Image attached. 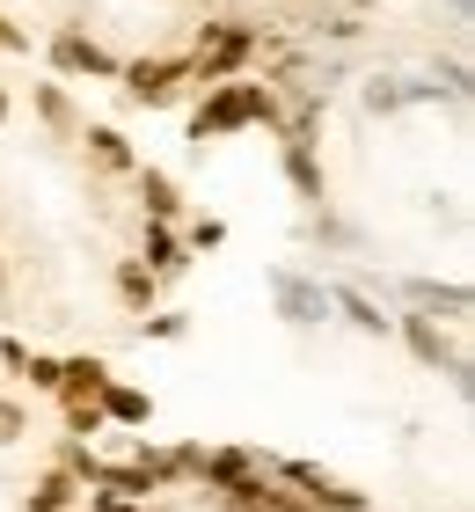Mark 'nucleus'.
Returning <instances> with one entry per match:
<instances>
[{"instance_id":"1","label":"nucleus","mask_w":475,"mask_h":512,"mask_svg":"<svg viewBox=\"0 0 475 512\" xmlns=\"http://www.w3.org/2000/svg\"><path fill=\"white\" fill-rule=\"evenodd\" d=\"M256 125H264L271 139L285 132V96H278V88L271 81H256V74H234V81H212L205 88V96L198 103H190V147H212V139H234V132H256Z\"/></svg>"},{"instance_id":"2","label":"nucleus","mask_w":475,"mask_h":512,"mask_svg":"<svg viewBox=\"0 0 475 512\" xmlns=\"http://www.w3.org/2000/svg\"><path fill=\"white\" fill-rule=\"evenodd\" d=\"M264 52V30L256 22H198V37H190V81L212 88V81H234V74H249V59Z\"/></svg>"},{"instance_id":"3","label":"nucleus","mask_w":475,"mask_h":512,"mask_svg":"<svg viewBox=\"0 0 475 512\" xmlns=\"http://www.w3.org/2000/svg\"><path fill=\"white\" fill-rule=\"evenodd\" d=\"M190 88H198V81H190L183 52H139V59L117 66V96H125L132 110H176Z\"/></svg>"},{"instance_id":"4","label":"nucleus","mask_w":475,"mask_h":512,"mask_svg":"<svg viewBox=\"0 0 475 512\" xmlns=\"http://www.w3.org/2000/svg\"><path fill=\"white\" fill-rule=\"evenodd\" d=\"M264 469L278 483H293V491L307 498V512H373V491L344 483L337 469H322V461H264Z\"/></svg>"},{"instance_id":"5","label":"nucleus","mask_w":475,"mask_h":512,"mask_svg":"<svg viewBox=\"0 0 475 512\" xmlns=\"http://www.w3.org/2000/svg\"><path fill=\"white\" fill-rule=\"evenodd\" d=\"M44 59H52L59 81H117V66H125L103 37H88L81 22H59V30L44 37Z\"/></svg>"},{"instance_id":"6","label":"nucleus","mask_w":475,"mask_h":512,"mask_svg":"<svg viewBox=\"0 0 475 512\" xmlns=\"http://www.w3.org/2000/svg\"><path fill=\"white\" fill-rule=\"evenodd\" d=\"M395 337L410 344V352L432 366V374H446V381L468 395V344H461V330H439L432 315H417V308H410V315H395Z\"/></svg>"},{"instance_id":"7","label":"nucleus","mask_w":475,"mask_h":512,"mask_svg":"<svg viewBox=\"0 0 475 512\" xmlns=\"http://www.w3.org/2000/svg\"><path fill=\"white\" fill-rule=\"evenodd\" d=\"M271 308L293 322V330H322L329 322V286L322 278H300V271H271Z\"/></svg>"},{"instance_id":"8","label":"nucleus","mask_w":475,"mask_h":512,"mask_svg":"<svg viewBox=\"0 0 475 512\" xmlns=\"http://www.w3.org/2000/svg\"><path fill=\"white\" fill-rule=\"evenodd\" d=\"M402 300H410L417 315H432V322H446V330H468L475 322V293L461 286V278H410V286H402Z\"/></svg>"},{"instance_id":"9","label":"nucleus","mask_w":475,"mask_h":512,"mask_svg":"<svg viewBox=\"0 0 475 512\" xmlns=\"http://www.w3.org/2000/svg\"><path fill=\"white\" fill-rule=\"evenodd\" d=\"M212 505H220V512H307V498L293 491V483H278L271 469H249L234 491H220Z\"/></svg>"},{"instance_id":"10","label":"nucleus","mask_w":475,"mask_h":512,"mask_svg":"<svg viewBox=\"0 0 475 512\" xmlns=\"http://www.w3.org/2000/svg\"><path fill=\"white\" fill-rule=\"evenodd\" d=\"M278 169H285V183H293V198L307 213L329 205V169H322V154L307 147V139H278Z\"/></svg>"},{"instance_id":"11","label":"nucleus","mask_w":475,"mask_h":512,"mask_svg":"<svg viewBox=\"0 0 475 512\" xmlns=\"http://www.w3.org/2000/svg\"><path fill=\"white\" fill-rule=\"evenodd\" d=\"M125 183H132V198H139V220H169V227H176V220L190 213V205H183V183H176L169 169H154V161H139Z\"/></svg>"},{"instance_id":"12","label":"nucleus","mask_w":475,"mask_h":512,"mask_svg":"<svg viewBox=\"0 0 475 512\" xmlns=\"http://www.w3.org/2000/svg\"><path fill=\"white\" fill-rule=\"evenodd\" d=\"M95 410H103V425L110 432H147L154 425V388H139L125 374H110V388L95 395Z\"/></svg>"},{"instance_id":"13","label":"nucleus","mask_w":475,"mask_h":512,"mask_svg":"<svg viewBox=\"0 0 475 512\" xmlns=\"http://www.w3.org/2000/svg\"><path fill=\"white\" fill-rule=\"evenodd\" d=\"M139 264H147L161 286H169V278H183L190 264H198V256L183 249V235H176L169 220H139Z\"/></svg>"},{"instance_id":"14","label":"nucleus","mask_w":475,"mask_h":512,"mask_svg":"<svg viewBox=\"0 0 475 512\" xmlns=\"http://www.w3.org/2000/svg\"><path fill=\"white\" fill-rule=\"evenodd\" d=\"M74 139H81V161H88L95 176H132V169H139V147H132L117 125H81Z\"/></svg>"},{"instance_id":"15","label":"nucleus","mask_w":475,"mask_h":512,"mask_svg":"<svg viewBox=\"0 0 475 512\" xmlns=\"http://www.w3.org/2000/svg\"><path fill=\"white\" fill-rule=\"evenodd\" d=\"M110 374H117V366H110L103 352H66V359H59V395H52V403H95V395L110 388Z\"/></svg>"},{"instance_id":"16","label":"nucleus","mask_w":475,"mask_h":512,"mask_svg":"<svg viewBox=\"0 0 475 512\" xmlns=\"http://www.w3.org/2000/svg\"><path fill=\"white\" fill-rule=\"evenodd\" d=\"M30 110H37V125L52 132V139H74L88 118H81V103H74V88L66 81H30Z\"/></svg>"},{"instance_id":"17","label":"nucleus","mask_w":475,"mask_h":512,"mask_svg":"<svg viewBox=\"0 0 475 512\" xmlns=\"http://www.w3.org/2000/svg\"><path fill=\"white\" fill-rule=\"evenodd\" d=\"M110 293H117L125 315H154L161 308V278L139 264V256H117V264H110Z\"/></svg>"},{"instance_id":"18","label":"nucleus","mask_w":475,"mask_h":512,"mask_svg":"<svg viewBox=\"0 0 475 512\" xmlns=\"http://www.w3.org/2000/svg\"><path fill=\"white\" fill-rule=\"evenodd\" d=\"M249 469H264V454L256 447H205V461H198V491H234V483H242Z\"/></svg>"},{"instance_id":"19","label":"nucleus","mask_w":475,"mask_h":512,"mask_svg":"<svg viewBox=\"0 0 475 512\" xmlns=\"http://www.w3.org/2000/svg\"><path fill=\"white\" fill-rule=\"evenodd\" d=\"M329 315H344L359 337H395V315L380 308L373 293H359V286H337V293H329Z\"/></svg>"},{"instance_id":"20","label":"nucleus","mask_w":475,"mask_h":512,"mask_svg":"<svg viewBox=\"0 0 475 512\" xmlns=\"http://www.w3.org/2000/svg\"><path fill=\"white\" fill-rule=\"evenodd\" d=\"M81 498H88V491H81V483L52 461V469H44L30 491H22V512H81Z\"/></svg>"},{"instance_id":"21","label":"nucleus","mask_w":475,"mask_h":512,"mask_svg":"<svg viewBox=\"0 0 475 512\" xmlns=\"http://www.w3.org/2000/svg\"><path fill=\"white\" fill-rule=\"evenodd\" d=\"M176 235L190 256H205V249H227V220H212V213H183L176 220Z\"/></svg>"},{"instance_id":"22","label":"nucleus","mask_w":475,"mask_h":512,"mask_svg":"<svg viewBox=\"0 0 475 512\" xmlns=\"http://www.w3.org/2000/svg\"><path fill=\"white\" fill-rule=\"evenodd\" d=\"M139 330H147V344H183L190 337V315L183 308H154V315H139Z\"/></svg>"},{"instance_id":"23","label":"nucleus","mask_w":475,"mask_h":512,"mask_svg":"<svg viewBox=\"0 0 475 512\" xmlns=\"http://www.w3.org/2000/svg\"><path fill=\"white\" fill-rule=\"evenodd\" d=\"M37 425H30V403L22 395H0V447H22Z\"/></svg>"},{"instance_id":"24","label":"nucleus","mask_w":475,"mask_h":512,"mask_svg":"<svg viewBox=\"0 0 475 512\" xmlns=\"http://www.w3.org/2000/svg\"><path fill=\"white\" fill-rule=\"evenodd\" d=\"M22 388L30 395H59V352H30L22 359Z\"/></svg>"},{"instance_id":"25","label":"nucleus","mask_w":475,"mask_h":512,"mask_svg":"<svg viewBox=\"0 0 475 512\" xmlns=\"http://www.w3.org/2000/svg\"><path fill=\"white\" fill-rule=\"evenodd\" d=\"M59 417H66V432H74V439H88V447H95V439L110 432V425H103V410H95V403H59Z\"/></svg>"},{"instance_id":"26","label":"nucleus","mask_w":475,"mask_h":512,"mask_svg":"<svg viewBox=\"0 0 475 512\" xmlns=\"http://www.w3.org/2000/svg\"><path fill=\"white\" fill-rule=\"evenodd\" d=\"M22 52H30V30H22L8 8H0V59H22Z\"/></svg>"},{"instance_id":"27","label":"nucleus","mask_w":475,"mask_h":512,"mask_svg":"<svg viewBox=\"0 0 475 512\" xmlns=\"http://www.w3.org/2000/svg\"><path fill=\"white\" fill-rule=\"evenodd\" d=\"M22 359H30V344H22V337H0V366H8V381H22Z\"/></svg>"},{"instance_id":"28","label":"nucleus","mask_w":475,"mask_h":512,"mask_svg":"<svg viewBox=\"0 0 475 512\" xmlns=\"http://www.w3.org/2000/svg\"><path fill=\"white\" fill-rule=\"evenodd\" d=\"M81 512H139V505H132V498H110V491H88Z\"/></svg>"},{"instance_id":"29","label":"nucleus","mask_w":475,"mask_h":512,"mask_svg":"<svg viewBox=\"0 0 475 512\" xmlns=\"http://www.w3.org/2000/svg\"><path fill=\"white\" fill-rule=\"evenodd\" d=\"M8 118H15V88L0 81V132H8Z\"/></svg>"},{"instance_id":"30","label":"nucleus","mask_w":475,"mask_h":512,"mask_svg":"<svg viewBox=\"0 0 475 512\" xmlns=\"http://www.w3.org/2000/svg\"><path fill=\"white\" fill-rule=\"evenodd\" d=\"M351 8H380V0H351Z\"/></svg>"},{"instance_id":"31","label":"nucleus","mask_w":475,"mask_h":512,"mask_svg":"<svg viewBox=\"0 0 475 512\" xmlns=\"http://www.w3.org/2000/svg\"><path fill=\"white\" fill-rule=\"evenodd\" d=\"M139 512H154V505H139Z\"/></svg>"}]
</instances>
